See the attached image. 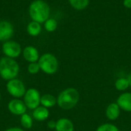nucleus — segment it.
Instances as JSON below:
<instances>
[{"instance_id":"nucleus-1","label":"nucleus","mask_w":131,"mask_h":131,"mask_svg":"<svg viewBox=\"0 0 131 131\" xmlns=\"http://www.w3.org/2000/svg\"><path fill=\"white\" fill-rule=\"evenodd\" d=\"M50 6L44 0H34L29 5L28 15L31 21L42 24L50 18Z\"/></svg>"},{"instance_id":"nucleus-2","label":"nucleus","mask_w":131,"mask_h":131,"mask_svg":"<svg viewBox=\"0 0 131 131\" xmlns=\"http://www.w3.org/2000/svg\"><path fill=\"white\" fill-rule=\"evenodd\" d=\"M80 100V94L74 88H68L63 90L57 97L58 106L65 111L74 108Z\"/></svg>"},{"instance_id":"nucleus-3","label":"nucleus","mask_w":131,"mask_h":131,"mask_svg":"<svg viewBox=\"0 0 131 131\" xmlns=\"http://www.w3.org/2000/svg\"><path fill=\"white\" fill-rule=\"evenodd\" d=\"M19 71L20 67L15 59L5 56L0 58V77L3 80L8 81L17 78Z\"/></svg>"},{"instance_id":"nucleus-4","label":"nucleus","mask_w":131,"mask_h":131,"mask_svg":"<svg viewBox=\"0 0 131 131\" xmlns=\"http://www.w3.org/2000/svg\"><path fill=\"white\" fill-rule=\"evenodd\" d=\"M41 71L46 74H55L59 68V62L56 56L51 53H45L40 56L38 61Z\"/></svg>"},{"instance_id":"nucleus-5","label":"nucleus","mask_w":131,"mask_h":131,"mask_svg":"<svg viewBox=\"0 0 131 131\" xmlns=\"http://www.w3.org/2000/svg\"><path fill=\"white\" fill-rule=\"evenodd\" d=\"M5 88L10 96H12L13 98L18 99L23 97L27 90L22 81L18 78H15L7 81Z\"/></svg>"},{"instance_id":"nucleus-6","label":"nucleus","mask_w":131,"mask_h":131,"mask_svg":"<svg viewBox=\"0 0 131 131\" xmlns=\"http://www.w3.org/2000/svg\"><path fill=\"white\" fill-rule=\"evenodd\" d=\"M41 94L34 88H31L26 90V92L23 97V101L29 110H35L41 105Z\"/></svg>"},{"instance_id":"nucleus-7","label":"nucleus","mask_w":131,"mask_h":131,"mask_svg":"<svg viewBox=\"0 0 131 131\" xmlns=\"http://www.w3.org/2000/svg\"><path fill=\"white\" fill-rule=\"evenodd\" d=\"M2 51L5 57L13 59L18 58L22 53L21 45L13 40H9L3 42L2 45Z\"/></svg>"},{"instance_id":"nucleus-8","label":"nucleus","mask_w":131,"mask_h":131,"mask_svg":"<svg viewBox=\"0 0 131 131\" xmlns=\"http://www.w3.org/2000/svg\"><path fill=\"white\" fill-rule=\"evenodd\" d=\"M8 111L13 115L21 116L27 111V107L25 106L24 101L21 99L13 98L11 100L7 105Z\"/></svg>"},{"instance_id":"nucleus-9","label":"nucleus","mask_w":131,"mask_h":131,"mask_svg":"<svg viewBox=\"0 0 131 131\" xmlns=\"http://www.w3.org/2000/svg\"><path fill=\"white\" fill-rule=\"evenodd\" d=\"M14 26L9 21H0V41L5 42L11 40L14 35Z\"/></svg>"},{"instance_id":"nucleus-10","label":"nucleus","mask_w":131,"mask_h":131,"mask_svg":"<svg viewBox=\"0 0 131 131\" xmlns=\"http://www.w3.org/2000/svg\"><path fill=\"white\" fill-rule=\"evenodd\" d=\"M24 59L28 63L38 62L40 58L38 50L32 45H28L22 49L21 53Z\"/></svg>"},{"instance_id":"nucleus-11","label":"nucleus","mask_w":131,"mask_h":131,"mask_svg":"<svg viewBox=\"0 0 131 131\" xmlns=\"http://www.w3.org/2000/svg\"><path fill=\"white\" fill-rule=\"evenodd\" d=\"M117 104L120 108L126 112H131V93H122L117 100Z\"/></svg>"},{"instance_id":"nucleus-12","label":"nucleus","mask_w":131,"mask_h":131,"mask_svg":"<svg viewBox=\"0 0 131 131\" xmlns=\"http://www.w3.org/2000/svg\"><path fill=\"white\" fill-rule=\"evenodd\" d=\"M121 109L118 106V104L116 103H111L106 108L105 114L108 120L110 121H116L118 119V117L121 115Z\"/></svg>"},{"instance_id":"nucleus-13","label":"nucleus","mask_w":131,"mask_h":131,"mask_svg":"<svg viewBox=\"0 0 131 131\" xmlns=\"http://www.w3.org/2000/svg\"><path fill=\"white\" fill-rule=\"evenodd\" d=\"M54 130L56 131H74V126L70 119L62 117L56 121V127Z\"/></svg>"},{"instance_id":"nucleus-14","label":"nucleus","mask_w":131,"mask_h":131,"mask_svg":"<svg viewBox=\"0 0 131 131\" xmlns=\"http://www.w3.org/2000/svg\"><path fill=\"white\" fill-rule=\"evenodd\" d=\"M50 115L49 110L41 105L33 110L32 111V117L37 121L41 122L46 121Z\"/></svg>"},{"instance_id":"nucleus-15","label":"nucleus","mask_w":131,"mask_h":131,"mask_svg":"<svg viewBox=\"0 0 131 131\" xmlns=\"http://www.w3.org/2000/svg\"><path fill=\"white\" fill-rule=\"evenodd\" d=\"M42 30V27H41V24L35 21H31L30 22H28V24L27 25L26 27V31L27 33L31 36V37H37L38 36Z\"/></svg>"},{"instance_id":"nucleus-16","label":"nucleus","mask_w":131,"mask_h":131,"mask_svg":"<svg viewBox=\"0 0 131 131\" xmlns=\"http://www.w3.org/2000/svg\"><path fill=\"white\" fill-rule=\"evenodd\" d=\"M57 104V97L51 94H45L41 97V105L49 109Z\"/></svg>"},{"instance_id":"nucleus-17","label":"nucleus","mask_w":131,"mask_h":131,"mask_svg":"<svg viewBox=\"0 0 131 131\" xmlns=\"http://www.w3.org/2000/svg\"><path fill=\"white\" fill-rule=\"evenodd\" d=\"M71 6L75 10H84L90 3V0H68Z\"/></svg>"},{"instance_id":"nucleus-18","label":"nucleus","mask_w":131,"mask_h":131,"mask_svg":"<svg viewBox=\"0 0 131 131\" xmlns=\"http://www.w3.org/2000/svg\"><path fill=\"white\" fill-rule=\"evenodd\" d=\"M115 88L118 91H125L130 88L129 81L127 78H119L114 84Z\"/></svg>"},{"instance_id":"nucleus-19","label":"nucleus","mask_w":131,"mask_h":131,"mask_svg":"<svg viewBox=\"0 0 131 131\" xmlns=\"http://www.w3.org/2000/svg\"><path fill=\"white\" fill-rule=\"evenodd\" d=\"M20 117L21 126L25 129H31L33 126V117L27 113L22 114Z\"/></svg>"},{"instance_id":"nucleus-20","label":"nucleus","mask_w":131,"mask_h":131,"mask_svg":"<svg viewBox=\"0 0 131 131\" xmlns=\"http://www.w3.org/2000/svg\"><path fill=\"white\" fill-rule=\"evenodd\" d=\"M44 28L48 32H54L58 28V21L53 18H49L44 22Z\"/></svg>"},{"instance_id":"nucleus-21","label":"nucleus","mask_w":131,"mask_h":131,"mask_svg":"<svg viewBox=\"0 0 131 131\" xmlns=\"http://www.w3.org/2000/svg\"><path fill=\"white\" fill-rule=\"evenodd\" d=\"M96 131H120L119 128L113 124L111 123H105L100 125Z\"/></svg>"},{"instance_id":"nucleus-22","label":"nucleus","mask_w":131,"mask_h":131,"mask_svg":"<svg viewBox=\"0 0 131 131\" xmlns=\"http://www.w3.org/2000/svg\"><path fill=\"white\" fill-rule=\"evenodd\" d=\"M27 71L30 74H36L41 71V68L38 62H32L28 64L27 67Z\"/></svg>"},{"instance_id":"nucleus-23","label":"nucleus","mask_w":131,"mask_h":131,"mask_svg":"<svg viewBox=\"0 0 131 131\" xmlns=\"http://www.w3.org/2000/svg\"><path fill=\"white\" fill-rule=\"evenodd\" d=\"M47 126L49 129H55V127H56V121H49L47 124Z\"/></svg>"},{"instance_id":"nucleus-24","label":"nucleus","mask_w":131,"mask_h":131,"mask_svg":"<svg viewBox=\"0 0 131 131\" xmlns=\"http://www.w3.org/2000/svg\"><path fill=\"white\" fill-rule=\"evenodd\" d=\"M123 5L127 8H131V0H124Z\"/></svg>"},{"instance_id":"nucleus-25","label":"nucleus","mask_w":131,"mask_h":131,"mask_svg":"<svg viewBox=\"0 0 131 131\" xmlns=\"http://www.w3.org/2000/svg\"><path fill=\"white\" fill-rule=\"evenodd\" d=\"M4 131H25L22 128L18 127H9L8 129H6Z\"/></svg>"},{"instance_id":"nucleus-26","label":"nucleus","mask_w":131,"mask_h":131,"mask_svg":"<svg viewBox=\"0 0 131 131\" xmlns=\"http://www.w3.org/2000/svg\"><path fill=\"white\" fill-rule=\"evenodd\" d=\"M127 80H128V81H129V84H130V87L131 88V73L127 76Z\"/></svg>"},{"instance_id":"nucleus-27","label":"nucleus","mask_w":131,"mask_h":131,"mask_svg":"<svg viewBox=\"0 0 131 131\" xmlns=\"http://www.w3.org/2000/svg\"><path fill=\"white\" fill-rule=\"evenodd\" d=\"M1 98H2V95H1V94H0V101H1Z\"/></svg>"}]
</instances>
